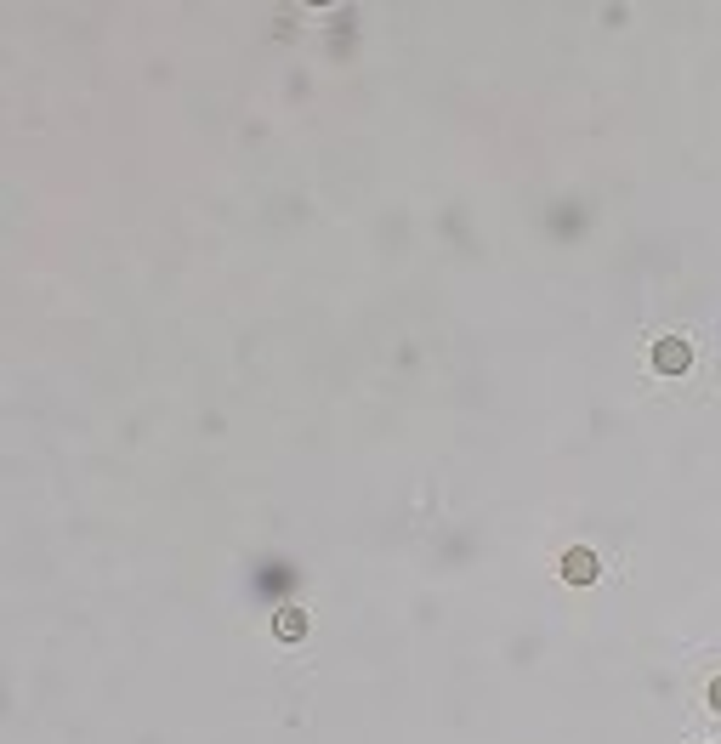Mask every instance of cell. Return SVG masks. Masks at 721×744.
<instances>
[{
    "mask_svg": "<svg viewBox=\"0 0 721 744\" xmlns=\"http://www.w3.org/2000/svg\"><path fill=\"white\" fill-rule=\"evenodd\" d=\"M687 364H693V353H687L682 336H665L659 347H653V370H659V375H682Z\"/></svg>",
    "mask_w": 721,
    "mask_h": 744,
    "instance_id": "obj_1",
    "label": "cell"
},
{
    "mask_svg": "<svg viewBox=\"0 0 721 744\" xmlns=\"http://www.w3.org/2000/svg\"><path fill=\"white\" fill-rule=\"evenodd\" d=\"M563 580L568 585H591V580H597V557H591L585 546L563 551Z\"/></svg>",
    "mask_w": 721,
    "mask_h": 744,
    "instance_id": "obj_2",
    "label": "cell"
},
{
    "mask_svg": "<svg viewBox=\"0 0 721 744\" xmlns=\"http://www.w3.org/2000/svg\"><path fill=\"white\" fill-rule=\"evenodd\" d=\"M273 637H279V642L307 637V614H301V608H279V614H273Z\"/></svg>",
    "mask_w": 721,
    "mask_h": 744,
    "instance_id": "obj_3",
    "label": "cell"
},
{
    "mask_svg": "<svg viewBox=\"0 0 721 744\" xmlns=\"http://www.w3.org/2000/svg\"><path fill=\"white\" fill-rule=\"evenodd\" d=\"M710 705L721 710V676H716V682H710Z\"/></svg>",
    "mask_w": 721,
    "mask_h": 744,
    "instance_id": "obj_4",
    "label": "cell"
}]
</instances>
